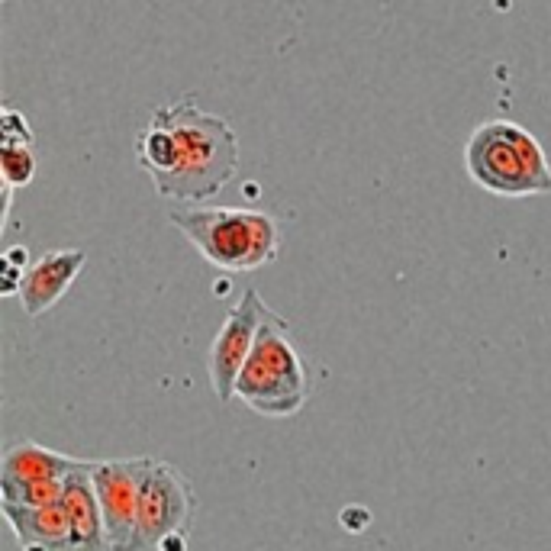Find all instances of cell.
<instances>
[{"label":"cell","mask_w":551,"mask_h":551,"mask_svg":"<svg viewBox=\"0 0 551 551\" xmlns=\"http://www.w3.org/2000/svg\"><path fill=\"white\" fill-rule=\"evenodd\" d=\"M136 162L162 197L203 203L236 178L239 136L191 94L152 110L136 136Z\"/></svg>","instance_id":"obj_1"},{"label":"cell","mask_w":551,"mask_h":551,"mask_svg":"<svg viewBox=\"0 0 551 551\" xmlns=\"http://www.w3.org/2000/svg\"><path fill=\"white\" fill-rule=\"evenodd\" d=\"M174 229L220 271H258L271 265L281 252V223L265 210H229V207H181L168 213Z\"/></svg>","instance_id":"obj_2"},{"label":"cell","mask_w":551,"mask_h":551,"mask_svg":"<svg viewBox=\"0 0 551 551\" xmlns=\"http://www.w3.org/2000/svg\"><path fill=\"white\" fill-rule=\"evenodd\" d=\"M464 174L493 197L551 194V165L526 126L513 120H487L464 142Z\"/></svg>","instance_id":"obj_3"},{"label":"cell","mask_w":551,"mask_h":551,"mask_svg":"<svg viewBox=\"0 0 551 551\" xmlns=\"http://www.w3.org/2000/svg\"><path fill=\"white\" fill-rule=\"evenodd\" d=\"M287 332L290 323L271 310L258 329L252 355L236 381V400H242L258 416L271 419L294 416L303 410V403L310 397L307 365H303V358Z\"/></svg>","instance_id":"obj_4"},{"label":"cell","mask_w":551,"mask_h":551,"mask_svg":"<svg viewBox=\"0 0 551 551\" xmlns=\"http://www.w3.org/2000/svg\"><path fill=\"white\" fill-rule=\"evenodd\" d=\"M194 510L191 481L174 464L149 458L139 490V551H155L171 532H191Z\"/></svg>","instance_id":"obj_5"},{"label":"cell","mask_w":551,"mask_h":551,"mask_svg":"<svg viewBox=\"0 0 551 551\" xmlns=\"http://www.w3.org/2000/svg\"><path fill=\"white\" fill-rule=\"evenodd\" d=\"M78 461L39 442H10L0 458V503L46 506L62 500L65 477Z\"/></svg>","instance_id":"obj_6"},{"label":"cell","mask_w":551,"mask_h":551,"mask_svg":"<svg viewBox=\"0 0 551 551\" xmlns=\"http://www.w3.org/2000/svg\"><path fill=\"white\" fill-rule=\"evenodd\" d=\"M145 464L149 458H110L91 464L110 551H139V490Z\"/></svg>","instance_id":"obj_7"},{"label":"cell","mask_w":551,"mask_h":551,"mask_svg":"<svg viewBox=\"0 0 551 551\" xmlns=\"http://www.w3.org/2000/svg\"><path fill=\"white\" fill-rule=\"evenodd\" d=\"M271 307L255 287H245L236 307L229 310V316L223 319L220 332L210 345L207 355V368H210V384L216 390L220 403H229L236 397V381L245 368V361L252 355V345L258 339L261 323L268 319Z\"/></svg>","instance_id":"obj_8"},{"label":"cell","mask_w":551,"mask_h":551,"mask_svg":"<svg viewBox=\"0 0 551 551\" xmlns=\"http://www.w3.org/2000/svg\"><path fill=\"white\" fill-rule=\"evenodd\" d=\"M87 252L84 249H55L39 255L26 268L20 284V303L29 319H39L46 310H52L58 300L68 294V287L84 271Z\"/></svg>","instance_id":"obj_9"},{"label":"cell","mask_w":551,"mask_h":551,"mask_svg":"<svg viewBox=\"0 0 551 551\" xmlns=\"http://www.w3.org/2000/svg\"><path fill=\"white\" fill-rule=\"evenodd\" d=\"M91 464L94 461L81 458L75 468H71V474L65 477L62 503L71 519V542H75V551H110L104 513H100V500H97L94 477H91Z\"/></svg>","instance_id":"obj_10"},{"label":"cell","mask_w":551,"mask_h":551,"mask_svg":"<svg viewBox=\"0 0 551 551\" xmlns=\"http://www.w3.org/2000/svg\"><path fill=\"white\" fill-rule=\"evenodd\" d=\"M0 510H4V519L10 522V529L20 539L23 551H75V542H71V519L62 500L46 506L0 503Z\"/></svg>","instance_id":"obj_11"},{"label":"cell","mask_w":551,"mask_h":551,"mask_svg":"<svg viewBox=\"0 0 551 551\" xmlns=\"http://www.w3.org/2000/svg\"><path fill=\"white\" fill-rule=\"evenodd\" d=\"M39 158L33 145H0V171H4V184L26 187L36 178Z\"/></svg>","instance_id":"obj_12"},{"label":"cell","mask_w":551,"mask_h":551,"mask_svg":"<svg viewBox=\"0 0 551 551\" xmlns=\"http://www.w3.org/2000/svg\"><path fill=\"white\" fill-rule=\"evenodd\" d=\"M0 145H33V126L20 113L7 107L4 110V120H0Z\"/></svg>","instance_id":"obj_13"},{"label":"cell","mask_w":551,"mask_h":551,"mask_svg":"<svg viewBox=\"0 0 551 551\" xmlns=\"http://www.w3.org/2000/svg\"><path fill=\"white\" fill-rule=\"evenodd\" d=\"M339 522H342L345 532H365L371 526V510H368V506L352 503V506H345V510L339 513Z\"/></svg>","instance_id":"obj_14"},{"label":"cell","mask_w":551,"mask_h":551,"mask_svg":"<svg viewBox=\"0 0 551 551\" xmlns=\"http://www.w3.org/2000/svg\"><path fill=\"white\" fill-rule=\"evenodd\" d=\"M187 535L191 532H171V535H165L162 542H158L155 551H187Z\"/></svg>","instance_id":"obj_15"}]
</instances>
